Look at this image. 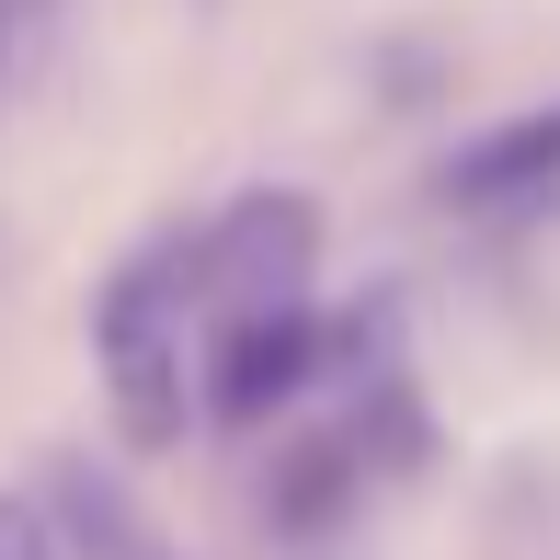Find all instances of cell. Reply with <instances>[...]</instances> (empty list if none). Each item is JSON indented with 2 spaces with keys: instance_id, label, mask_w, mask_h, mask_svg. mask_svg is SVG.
I'll return each instance as SVG.
<instances>
[{
  "instance_id": "6da1fadb",
  "label": "cell",
  "mask_w": 560,
  "mask_h": 560,
  "mask_svg": "<svg viewBox=\"0 0 560 560\" xmlns=\"http://www.w3.org/2000/svg\"><path fill=\"white\" fill-rule=\"evenodd\" d=\"M92 366H104L115 435L138 457L184 446L207 423V320H195V287H184V241H149L104 275V298H92Z\"/></svg>"
},
{
  "instance_id": "7a4b0ae2",
  "label": "cell",
  "mask_w": 560,
  "mask_h": 560,
  "mask_svg": "<svg viewBox=\"0 0 560 560\" xmlns=\"http://www.w3.org/2000/svg\"><path fill=\"white\" fill-rule=\"evenodd\" d=\"M184 287H195V320L229 332V320H275V310H310L320 287V207L287 184H252L184 241Z\"/></svg>"
},
{
  "instance_id": "3957f363",
  "label": "cell",
  "mask_w": 560,
  "mask_h": 560,
  "mask_svg": "<svg viewBox=\"0 0 560 560\" xmlns=\"http://www.w3.org/2000/svg\"><path fill=\"white\" fill-rule=\"evenodd\" d=\"M549 184H560V104H526V115L480 126L446 161V207H526Z\"/></svg>"
},
{
  "instance_id": "277c9868",
  "label": "cell",
  "mask_w": 560,
  "mask_h": 560,
  "mask_svg": "<svg viewBox=\"0 0 560 560\" xmlns=\"http://www.w3.org/2000/svg\"><path fill=\"white\" fill-rule=\"evenodd\" d=\"M46 515H58V538L81 549V560H172V538L115 492L104 469H92V457H69V469L46 480Z\"/></svg>"
},
{
  "instance_id": "5b68a950",
  "label": "cell",
  "mask_w": 560,
  "mask_h": 560,
  "mask_svg": "<svg viewBox=\"0 0 560 560\" xmlns=\"http://www.w3.org/2000/svg\"><path fill=\"white\" fill-rule=\"evenodd\" d=\"M0 560H69L58 515H46L35 492H0Z\"/></svg>"
}]
</instances>
